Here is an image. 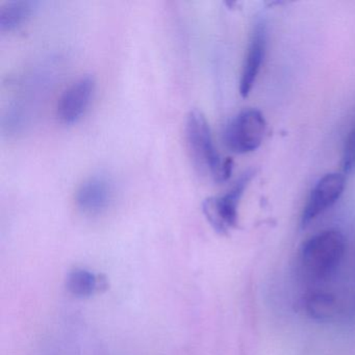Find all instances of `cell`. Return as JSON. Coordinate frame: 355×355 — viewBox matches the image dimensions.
I'll return each mask as SVG.
<instances>
[{
    "label": "cell",
    "instance_id": "cell-12",
    "mask_svg": "<svg viewBox=\"0 0 355 355\" xmlns=\"http://www.w3.org/2000/svg\"><path fill=\"white\" fill-rule=\"evenodd\" d=\"M342 170L344 174L355 171V125L351 128L345 140L342 155Z\"/></svg>",
    "mask_w": 355,
    "mask_h": 355
},
{
    "label": "cell",
    "instance_id": "cell-11",
    "mask_svg": "<svg viewBox=\"0 0 355 355\" xmlns=\"http://www.w3.org/2000/svg\"><path fill=\"white\" fill-rule=\"evenodd\" d=\"M39 3L33 0H14L0 7V31L10 32L24 24Z\"/></svg>",
    "mask_w": 355,
    "mask_h": 355
},
{
    "label": "cell",
    "instance_id": "cell-13",
    "mask_svg": "<svg viewBox=\"0 0 355 355\" xmlns=\"http://www.w3.org/2000/svg\"><path fill=\"white\" fill-rule=\"evenodd\" d=\"M349 313L351 315H355V288L349 299Z\"/></svg>",
    "mask_w": 355,
    "mask_h": 355
},
{
    "label": "cell",
    "instance_id": "cell-2",
    "mask_svg": "<svg viewBox=\"0 0 355 355\" xmlns=\"http://www.w3.org/2000/svg\"><path fill=\"white\" fill-rule=\"evenodd\" d=\"M346 252V239L336 230H327L307 239L299 251L298 263L304 277L322 282L336 273Z\"/></svg>",
    "mask_w": 355,
    "mask_h": 355
},
{
    "label": "cell",
    "instance_id": "cell-4",
    "mask_svg": "<svg viewBox=\"0 0 355 355\" xmlns=\"http://www.w3.org/2000/svg\"><path fill=\"white\" fill-rule=\"evenodd\" d=\"M267 122L257 109L245 110L234 116L224 132L226 147L238 155L253 153L263 144Z\"/></svg>",
    "mask_w": 355,
    "mask_h": 355
},
{
    "label": "cell",
    "instance_id": "cell-1",
    "mask_svg": "<svg viewBox=\"0 0 355 355\" xmlns=\"http://www.w3.org/2000/svg\"><path fill=\"white\" fill-rule=\"evenodd\" d=\"M184 136L193 164L201 174L217 184L230 180L234 161L218 153L209 122L198 110H193L187 116Z\"/></svg>",
    "mask_w": 355,
    "mask_h": 355
},
{
    "label": "cell",
    "instance_id": "cell-8",
    "mask_svg": "<svg viewBox=\"0 0 355 355\" xmlns=\"http://www.w3.org/2000/svg\"><path fill=\"white\" fill-rule=\"evenodd\" d=\"M267 28L265 22H259L255 24L251 34L246 57H245L242 72H241L239 91L241 96L244 98L250 94L263 67L266 51H267Z\"/></svg>",
    "mask_w": 355,
    "mask_h": 355
},
{
    "label": "cell",
    "instance_id": "cell-10",
    "mask_svg": "<svg viewBox=\"0 0 355 355\" xmlns=\"http://www.w3.org/2000/svg\"><path fill=\"white\" fill-rule=\"evenodd\" d=\"M107 278L89 270L76 268L68 273L66 288L76 298H89L96 293L107 290Z\"/></svg>",
    "mask_w": 355,
    "mask_h": 355
},
{
    "label": "cell",
    "instance_id": "cell-3",
    "mask_svg": "<svg viewBox=\"0 0 355 355\" xmlns=\"http://www.w3.org/2000/svg\"><path fill=\"white\" fill-rule=\"evenodd\" d=\"M254 174L253 170L244 172L225 194L203 201V215L218 234H227L238 226L239 205Z\"/></svg>",
    "mask_w": 355,
    "mask_h": 355
},
{
    "label": "cell",
    "instance_id": "cell-9",
    "mask_svg": "<svg viewBox=\"0 0 355 355\" xmlns=\"http://www.w3.org/2000/svg\"><path fill=\"white\" fill-rule=\"evenodd\" d=\"M305 313L318 322L334 319L340 311V301L336 295L326 291H311L303 298Z\"/></svg>",
    "mask_w": 355,
    "mask_h": 355
},
{
    "label": "cell",
    "instance_id": "cell-5",
    "mask_svg": "<svg viewBox=\"0 0 355 355\" xmlns=\"http://www.w3.org/2000/svg\"><path fill=\"white\" fill-rule=\"evenodd\" d=\"M346 178L344 173H328L315 184L301 214L300 225L305 228L336 205L344 193Z\"/></svg>",
    "mask_w": 355,
    "mask_h": 355
},
{
    "label": "cell",
    "instance_id": "cell-6",
    "mask_svg": "<svg viewBox=\"0 0 355 355\" xmlns=\"http://www.w3.org/2000/svg\"><path fill=\"white\" fill-rule=\"evenodd\" d=\"M96 88L95 78L84 76L70 85L58 103L57 115L64 124L76 123L86 113Z\"/></svg>",
    "mask_w": 355,
    "mask_h": 355
},
{
    "label": "cell",
    "instance_id": "cell-7",
    "mask_svg": "<svg viewBox=\"0 0 355 355\" xmlns=\"http://www.w3.org/2000/svg\"><path fill=\"white\" fill-rule=\"evenodd\" d=\"M114 198V184L107 176L93 175L76 191V202L85 215L96 216L107 211Z\"/></svg>",
    "mask_w": 355,
    "mask_h": 355
}]
</instances>
